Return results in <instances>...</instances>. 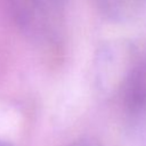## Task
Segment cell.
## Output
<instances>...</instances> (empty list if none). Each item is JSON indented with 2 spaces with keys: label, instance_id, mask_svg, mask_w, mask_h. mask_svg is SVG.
I'll return each instance as SVG.
<instances>
[{
  "label": "cell",
  "instance_id": "52a82bcc",
  "mask_svg": "<svg viewBox=\"0 0 146 146\" xmlns=\"http://www.w3.org/2000/svg\"><path fill=\"white\" fill-rule=\"evenodd\" d=\"M54 2H60V1H64V0H52Z\"/></svg>",
  "mask_w": 146,
  "mask_h": 146
},
{
  "label": "cell",
  "instance_id": "5b68a950",
  "mask_svg": "<svg viewBox=\"0 0 146 146\" xmlns=\"http://www.w3.org/2000/svg\"><path fill=\"white\" fill-rule=\"evenodd\" d=\"M68 146H100V145L91 138H81L79 140L71 143Z\"/></svg>",
  "mask_w": 146,
  "mask_h": 146
},
{
  "label": "cell",
  "instance_id": "3957f363",
  "mask_svg": "<svg viewBox=\"0 0 146 146\" xmlns=\"http://www.w3.org/2000/svg\"><path fill=\"white\" fill-rule=\"evenodd\" d=\"M121 92L129 114L138 116L146 113V57L137 60Z\"/></svg>",
  "mask_w": 146,
  "mask_h": 146
},
{
  "label": "cell",
  "instance_id": "7a4b0ae2",
  "mask_svg": "<svg viewBox=\"0 0 146 146\" xmlns=\"http://www.w3.org/2000/svg\"><path fill=\"white\" fill-rule=\"evenodd\" d=\"M18 27L35 41H51L55 36L50 11L43 0H8Z\"/></svg>",
  "mask_w": 146,
  "mask_h": 146
},
{
  "label": "cell",
  "instance_id": "8992f818",
  "mask_svg": "<svg viewBox=\"0 0 146 146\" xmlns=\"http://www.w3.org/2000/svg\"><path fill=\"white\" fill-rule=\"evenodd\" d=\"M0 146H13V145H11L10 143L3 140V139H0Z\"/></svg>",
  "mask_w": 146,
  "mask_h": 146
},
{
  "label": "cell",
  "instance_id": "277c9868",
  "mask_svg": "<svg viewBox=\"0 0 146 146\" xmlns=\"http://www.w3.org/2000/svg\"><path fill=\"white\" fill-rule=\"evenodd\" d=\"M100 13L110 21L123 23L137 17L146 7V0H96Z\"/></svg>",
  "mask_w": 146,
  "mask_h": 146
},
{
  "label": "cell",
  "instance_id": "6da1fadb",
  "mask_svg": "<svg viewBox=\"0 0 146 146\" xmlns=\"http://www.w3.org/2000/svg\"><path fill=\"white\" fill-rule=\"evenodd\" d=\"M136 63V51L131 42L115 40L103 44L94 63L96 88L106 96L122 91Z\"/></svg>",
  "mask_w": 146,
  "mask_h": 146
}]
</instances>
